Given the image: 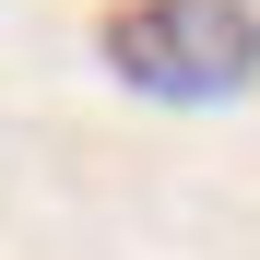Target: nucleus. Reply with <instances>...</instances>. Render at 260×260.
Masks as SVG:
<instances>
[{
  "instance_id": "obj_1",
  "label": "nucleus",
  "mask_w": 260,
  "mask_h": 260,
  "mask_svg": "<svg viewBox=\"0 0 260 260\" xmlns=\"http://www.w3.org/2000/svg\"><path fill=\"white\" fill-rule=\"evenodd\" d=\"M95 48L154 107H237L260 83V0H118Z\"/></svg>"
}]
</instances>
